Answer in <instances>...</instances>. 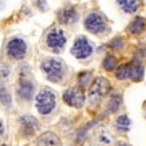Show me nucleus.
<instances>
[{
    "label": "nucleus",
    "instance_id": "obj_1",
    "mask_svg": "<svg viewBox=\"0 0 146 146\" xmlns=\"http://www.w3.org/2000/svg\"><path fill=\"white\" fill-rule=\"evenodd\" d=\"M36 109L41 115H48L53 111L56 106V96L53 92L43 89L36 94Z\"/></svg>",
    "mask_w": 146,
    "mask_h": 146
},
{
    "label": "nucleus",
    "instance_id": "obj_2",
    "mask_svg": "<svg viewBox=\"0 0 146 146\" xmlns=\"http://www.w3.org/2000/svg\"><path fill=\"white\" fill-rule=\"evenodd\" d=\"M110 91V83L106 78H97L93 82L92 87L89 88V93H88V98L91 104H97L101 101V98L106 96Z\"/></svg>",
    "mask_w": 146,
    "mask_h": 146
},
{
    "label": "nucleus",
    "instance_id": "obj_3",
    "mask_svg": "<svg viewBox=\"0 0 146 146\" xmlns=\"http://www.w3.org/2000/svg\"><path fill=\"white\" fill-rule=\"evenodd\" d=\"M84 26L86 29L92 34H101L108 29V25H106L105 18L101 16L100 13H96V12H92L84 19Z\"/></svg>",
    "mask_w": 146,
    "mask_h": 146
},
{
    "label": "nucleus",
    "instance_id": "obj_4",
    "mask_svg": "<svg viewBox=\"0 0 146 146\" xmlns=\"http://www.w3.org/2000/svg\"><path fill=\"white\" fill-rule=\"evenodd\" d=\"M41 69L45 72L47 78L52 82H58L64 76V66L61 65L60 61L57 60H45L41 64Z\"/></svg>",
    "mask_w": 146,
    "mask_h": 146
},
{
    "label": "nucleus",
    "instance_id": "obj_5",
    "mask_svg": "<svg viewBox=\"0 0 146 146\" xmlns=\"http://www.w3.org/2000/svg\"><path fill=\"white\" fill-rule=\"evenodd\" d=\"M93 49H92V45L89 44V41L87 38L84 36H79V38L75 40L74 45L71 48V53L75 58L78 60H84V58L89 57L92 54Z\"/></svg>",
    "mask_w": 146,
    "mask_h": 146
},
{
    "label": "nucleus",
    "instance_id": "obj_6",
    "mask_svg": "<svg viewBox=\"0 0 146 146\" xmlns=\"http://www.w3.org/2000/svg\"><path fill=\"white\" fill-rule=\"evenodd\" d=\"M47 45L53 50L54 53H58L61 49H64L65 44H66V36H65L64 31L60 29H54L47 35Z\"/></svg>",
    "mask_w": 146,
    "mask_h": 146
},
{
    "label": "nucleus",
    "instance_id": "obj_7",
    "mask_svg": "<svg viewBox=\"0 0 146 146\" xmlns=\"http://www.w3.org/2000/svg\"><path fill=\"white\" fill-rule=\"evenodd\" d=\"M26 50H27V45H26L25 40H22V39L13 38L8 41L7 52L14 60H22L26 56Z\"/></svg>",
    "mask_w": 146,
    "mask_h": 146
},
{
    "label": "nucleus",
    "instance_id": "obj_8",
    "mask_svg": "<svg viewBox=\"0 0 146 146\" xmlns=\"http://www.w3.org/2000/svg\"><path fill=\"white\" fill-rule=\"evenodd\" d=\"M64 101L66 102L69 106L80 109L83 105H84L86 96H84V93H83L82 89H79V88H70V89H67V91L64 93Z\"/></svg>",
    "mask_w": 146,
    "mask_h": 146
},
{
    "label": "nucleus",
    "instance_id": "obj_9",
    "mask_svg": "<svg viewBox=\"0 0 146 146\" xmlns=\"http://www.w3.org/2000/svg\"><path fill=\"white\" fill-rule=\"evenodd\" d=\"M78 18H79V14H78L76 9L72 8V7L64 8L58 13V21H60L62 25H71V23H75L78 21Z\"/></svg>",
    "mask_w": 146,
    "mask_h": 146
},
{
    "label": "nucleus",
    "instance_id": "obj_10",
    "mask_svg": "<svg viewBox=\"0 0 146 146\" xmlns=\"http://www.w3.org/2000/svg\"><path fill=\"white\" fill-rule=\"evenodd\" d=\"M34 93V84L31 82H27V80H23V82L19 83L18 86V94L19 97L25 101H29L31 100Z\"/></svg>",
    "mask_w": 146,
    "mask_h": 146
},
{
    "label": "nucleus",
    "instance_id": "obj_11",
    "mask_svg": "<svg viewBox=\"0 0 146 146\" xmlns=\"http://www.w3.org/2000/svg\"><path fill=\"white\" fill-rule=\"evenodd\" d=\"M116 3L125 13H135L140 7V0H116Z\"/></svg>",
    "mask_w": 146,
    "mask_h": 146
},
{
    "label": "nucleus",
    "instance_id": "obj_12",
    "mask_svg": "<svg viewBox=\"0 0 146 146\" xmlns=\"http://www.w3.org/2000/svg\"><path fill=\"white\" fill-rule=\"evenodd\" d=\"M145 27H146L145 19L142 17H136L132 22H131V25L128 26V31L131 34H140V33H142Z\"/></svg>",
    "mask_w": 146,
    "mask_h": 146
},
{
    "label": "nucleus",
    "instance_id": "obj_13",
    "mask_svg": "<svg viewBox=\"0 0 146 146\" xmlns=\"http://www.w3.org/2000/svg\"><path fill=\"white\" fill-rule=\"evenodd\" d=\"M19 121L22 123V125L25 128H27L29 131H31V133L34 132V131L38 129V120H36L34 116L31 115H23L22 118H19Z\"/></svg>",
    "mask_w": 146,
    "mask_h": 146
},
{
    "label": "nucleus",
    "instance_id": "obj_14",
    "mask_svg": "<svg viewBox=\"0 0 146 146\" xmlns=\"http://www.w3.org/2000/svg\"><path fill=\"white\" fill-rule=\"evenodd\" d=\"M131 119L128 115H120L118 119L115 120V127L118 131L120 132H127L131 127Z\"/></svg>",
    "mask_w": 146,
    "mask_h": 146
},
{
    "label": "nucleus",
    "instance_id": "obj_15",
    "mask_svg": "<svg viewBox=\"0 0 146 146\" xmlns=\"http://www.w3.org/2000/svg\"><path fill=\"white\" fill-rule=\"evenodd\" d=\"M143 74H145V70H143V67L141 66L140 64L131 65V75H129V78L132 80H135V82H140V80H142Z\"/></svg>",
    "mask_w": 146,
    "mask_h": 146
},
{
    "label": "nucleus",
    "instance_id": "obj_16",
    "mask_svg": "<svg viewBox=\"0 0 146 146\" xmlns=\"http://www.w3.org/2000/svg\"><path fill=\"white\" fill-rule=\"evenodd\" d=\"M120 104H121V96L118 92H115V93L111 96L110 101H109L108 111L109 113H116V111L119 110V108H120Z\"/></svg>",
    "mask_w": 146,
    "mask_h": 146
},
{
    "label": "nucleus",
    "instance_id": "obj_17",
    "mask_svg": "<svg viewBox=\"0 0 146 146\" xmlns=\"http://www.w3.org/2000/svg\"><path fill=\"white\" fill-rule=\"evenodd\" d=\"M0 102L3 104L5 108H9L12 105V97L11 93L8 92L7 87L4 86L3 83H0Z\"/></svg>",
    "mask_w": 146,
    "mask_h": 146
},
{
    "label": "nucleus",
    "instance_id": "obj_18",
    "mask_svg": "<svg viewBox=\"0 0 146 146\" xmlns=\"http://www.w3.org/2000/svg\"><path fill=\"white\" fill-rule=\"evenodd\" d=\"M115 75L119 80H125V79H129V75H131V65H121L116 69Z\"/></svg>",
    "mask_w": 146,
    "mask_h": 146
},
{
    "label": "nucleus",
    "instance_id": "obj_19",
    "mask_svg": "<svg viewBox=\"0 0 146 146\" xmlns=\"http://www.w3.org/2000/svg\"><path fill=\"white\" fill-rule=\"evenodd\" d=\"M39 142L43 143V145H60V140L56 137L53 133H45L44 136H41L39 138Z\"/></svg>",
    "mask_w": 146,
    "mask_h": 146
},
{
    "label": "nucleus",
    "instance_id": "obj_20",
    "mask_svg": "<svg viewBox=\"0 0 146 146\" xmlns=\"http://www.w3.org/2000/svg\"><path fill=\"white\" fill-rule=\"evenodd\" d=\"M116 66V58L114 56H108V57L104 60V69L108 70V71H113Z\"/></svg>",
    "mask_w": 146,
    "mask_h": 146
},
{
    "label": "nucleus",
    "instance_id": "obj_21",
    "mask_svg": "<svg viewBox=\"0 0 146 146\" xmlns=\"http://www.w3.org/2000/svg\"><path fill=\"white\" fill-rule=\"evenodd\" d=\"M124 45V39L123 38H114L113 40L110 41V47L114 48V49H120Z\"/></svg>",
    "mask_w": 146,
    "mask_h": 146
},
{
    "label": "nucleus",
    "instance_id": "obj_22",
    "mask_svg": "<svg viewBox=\"0 0 146 146\" xmlns=\"http://www.w3.org/2000/svg\"><path fill=\"white\" fill-rule=\"evenodd\" d=\"M91 78H92L91 72H88V71L83 72V74H80V75H79V83L82 84V86H86L87 83H88L89 80H91Z\"/></svg>",
    "mask_w": 146,
    "mask_h": 146
},
{
    "label": "nucleus",
    "instance_id": "obj_23",
    "mask_svg": "<svg viewBox=\"0 0 146 146\" xmlns=\"http://www.w3.org/2000/svg\"><path fill=\"white\" fill-rule=\"evenodd\" d=\"M9 67L8 66H1L0 67V76L1 78H7L9 75Z\"/></svg>",
    "mask_w": 146,
    "mask_h": 146
},
{
    "label": "nucleus",
    "instance_id": "obj_24",
    "mask_svg": "<svg viewBox=\"0 0 146 146\" xmlns=\"http://www.w3.org/2000/svg\"><path fill=\"white\" fill-rule=\"evenodd\" d=\"M3 132H4V127H3V124L0 123V136L3 135Z\"/></svg>",
    "mask_w": 146,
    "mask_h": 146
}]
</instances>
